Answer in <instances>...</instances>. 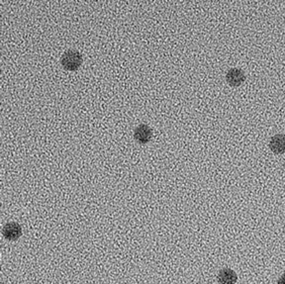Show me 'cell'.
<instances>
[{"mask_svg": "<svg viewBox=\"0 0 285 284\" xmlns=\"http://www.w3.org/2000/svg\"><path fill=\"white\" fill-rule=\"evenodd\" d=\"M246 80L244 74L240 68H231L226 76L227 82L234 88L240 86Z\"/></svg>", "mask_w": 285, "mask_h": 284, "instance_id": "obj_4", "label": "cell"}, {"mask_svg": "<svg viewBox=\"0 0 285 284\" xmlns=\"http://www.w3.org/2000/svg\"><path fill=\"white\" fill-rule=\"evenodd\" d=\"M60 62H62V66H64V68H66V70H70V72H74V70H78L80 66H82V56L78 50H70L62 54Z\"/></svg>", "mask_w": 285, "mask_h": 284, "instance_id": "obj_1", "label": "cell"}, {"mask_svg": "<svg viewBox=\"0 0 285 284\" xmlns=\"http://www.w3.org/2000/svg\"><path fill=\"white\" fill-rule=\"evenodd\" d=\"M270 148L276 154H282L285 152V135H274L270 141Z\"/></svg>", "mask_w": 285, "mask_h": 284, "instance_id": "obj_5", "label": "cell"}, {"mask_svg": "<svg viewBox=\"0 0 285 284\" xmlns=\"http://www.w3.org/2000/svg\"><path fill=\"white\" fill-rule=\"evenodd\" d=\"M278 284H285V274H284L278 282Z\"/></svg>", "mask_w": 285, "mask_h": 284, "instance_id": "obj_7", "label": "cell"}, {"mask_svg": "<svg viewBox=\"0 0 285 284\" xmlns=\"http://www.w3.org/2000/svg\"><path fill=\"white\" fill-rule=\"evenodd\" d=\"M152 137V131L146 124H141L135 129L134 138L139 144H146L150 142Z\"/></svg>", "mask_w": 285, "mask_h": 284, "instance_id": "obj_3", "label": "cell"}, {"mask_svg": "<svg viewBox=\"0 0 285 284\" xmlns=\"http://www.w3.org/2000/svg\"><path fill=\"white\" fill-rule=\"evenodd\" d=\"M3 236L8 240H16L22 236V227L16 222L8 223L3 228Z\"/></svg>", "mask_w": 285, "mask_h": 284, "instance_id": "obj_2", "label": "cell"}, {"mask_svg": "<svg viewBox=\"0 0 285 284\" xmlns=\"http://www.w3.org/2000/svg\"><path fill=\"white\" fill-rule=\"evenodd\" d=\"M237 280V274L231 268H223L218 274L219 284H236Z\"/></svg>", "mask_w": 285, "mask_h": 284, "instance_id": "obj_6", "label": "cell"}]
</instances>
